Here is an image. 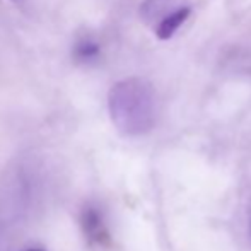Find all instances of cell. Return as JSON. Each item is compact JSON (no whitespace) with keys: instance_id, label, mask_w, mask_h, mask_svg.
<instances>
[{"instance_id":"1","label":"cell","mask_w":251,"mask_h":251,"mask_svg":"<svg viewBox=\"0 0 251 251\" xmlns=\"http://www.w3.org/2000/svg\"><path fill=\"white\" fill-rule=\"evenodd\" d=\"M108 111L122 135H146L154 128L157 118L154 87L139 77L120 80L108 93Z\"/></svg>"},{"instance_id":"2","label":"cell","mask_w":251,"mask_h":251,"mask_svg":"<svg viewBox=\"0 0 251 251\" xmlns=\"http://www.w3.org/2000/svg\"><path fill=\"white\" fill-rule=\"evenodd\" d=\"M79 224L82 234L94 246H108L109 245V229L106 224L104 214L98 205L89 203L84 205L79 215Z\"/></svg>"},{"instance_id":"4","label":"cell","mask_w":251,"mask_h":251,"mask_svg":"<svg viewBox=\"0 0 251 251\" xmlns=\"http://www.w3.org/2000/svg\"><path fill=\"white\" fill-rule=\"evenodd\" d=\"M101 48L98 45V41L91 40V38H82L77 41L75 48H74V56L77 62H94L100 55Z\"/></svg>"},{"instance_id":"3","label":"cell","mask_w":251,"mask_h":251,"mask_svg":"<svg viewBox=\"0 0 251 251\" xmlns=\"http://www.w3.org/2000/svg\"><path fill=\"white\" fill-rule=\"evenodd\" d=\"M190 14H192V7H178V9H175L173 12H169L168 16L162 17V21L157 24V27H155V36L162 41L171 40L176 31L186 23Z\"/></svg>"},{"instance_id":"5","label":"cell","mask_w":251,"mask_h":251,"mask_svg":"<svg viewBox=\"0 0 251 251\" xmlns=\"http://www.w3.org/2000/svg\"><path fill=\"white\" fill-rule=\"evenodd\" d=\"M248 231H250V238H251V205H250V214H248Z\"/></svg>"},{"instance_id":"6","label":"cell","mask_w":251,"mask_h":251,"mask_svg":"<svg viewBox=\"0 0 251 251\" xmlns=\"http://www.w3.org/2000/svg\"><path fill=\"white\" fill-rule=\"evenodd\" d=\"M26 251H45V250H41V248H31V250H26Z\"/></svg>"}]
</instances>
